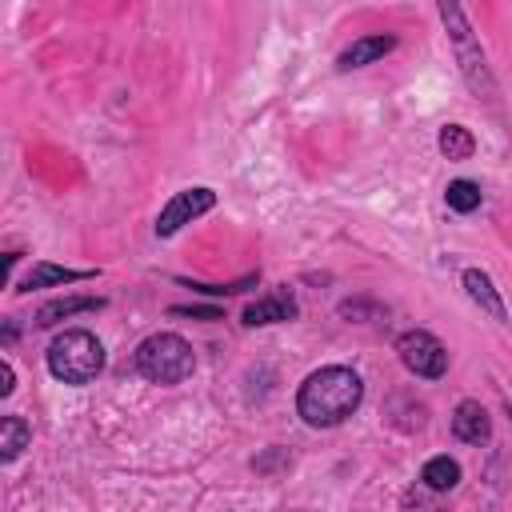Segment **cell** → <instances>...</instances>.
Listing matches in <instances>:
<instances>
[{"instance_id": "obj_1", "label": "cell", "mask_w": 512, "mask_h": 512, "mask_svg": "<svg viewBox=\"0 0 512 512\" xmlns=\"http://www.w3.org/2000/svg\"><path fill=\"white\" fill-rule=\"evenodd\" d=\"M360 400H364L360 376H356L352 368L332 364V368L312 372V376L300 384V392H296V412H300L304 424H312V428H336V424H344V420L360 408Z\"/></svg>"}, {"instance_id": "obj_2", "label": "cell", "mask_w": 512, "mask_h": 512, "mask_svg": "<svg viewBox=\"0 0 512 512\" xmlns=\"http://www.w3.org/2000/svg\"><path fill=\"white\" fill-rule=\"evenodd\" d=\"M100 368H104V344L84 328L60 332L48 348V372L64 384H88L100 376Z\"/></svg>"}, {"instance_id": "obj_3", "label": "cell", "mask_w": 512, "mask_h": 512, "mask_svg": "<svg viewBox=\"0 0 512 512\" xmlns=\"http://www.w3.org/2000/svg\"><path fill=\"white\" fill-rule=\"evenodd\" d=\"M132 364H136V372H140L144 380H152V384H180V380L192 376L196 356H192V348H188L184 336H176V332H156V336H148V340L136 348Z\"/></svg>"}, {"instance_id": "obj_4", "label": "cell", "mask_w": 512, "mask_h": 512, "mask_svg": "<svg viewBox=\"0 0 512 512\" xmlns=\"http://www.w3.org/2000/svg\"><path fill=\"white\" fill-rule=\"evenodd\" d=\"M396 352H400L404 368L416 372V376H424V380H436V376H444V368H448L444 344H440L432 332H424V328L404 332V336L396 340Z\"/></svg>"}, {"instance_id": "obj_5", "label": "cell", "mask_w": 512, "mask_h": 512, "mask_svg": "<svg viewBox=\"0 0 512 512\" xmlns=\"http://www.w3.org/2000/svg\"><path fill=\"white\" fill-rule=\"evenodd\" d=\"M212 204H216V192H212V188H184V192H176V196L164 204V212L156 216V236L180 232L184 224H192L196 216H204Z\"/></svg>"}, {"instance_id": "obj_6", "label": "cell", "mask_w": 512, "mask_h": 512, "mask_svg": "<svg viewBox=\"0 0 512 512\" xmlns=\"http://www.w3.org/2000/svg\"><path fill=\"white\" fill-rule=\"evenodd\" d=\"M452 432H456V440H464V444H480V440L492 436V420H488V412H484L476 400H464V404L456 408V416H452Z\"/></svg>"}, {"instance_id": "obj_7", "label": "cell", "mask_w": 512, "mask_h": 512, "mask_svg": "<svg viewBox=\"0 0 512 512\" xmlns=\"http://www.w3.org/2000/svg\"><path fill=\"white\" fill-rule=\"evenodd\" d=\"M288 316H296V300L288 292H272V296L244 308V324H252V328L256 324H276V320H288Z\"/></svg>"}, {"instance_id": "obj_8", "label": "cell", "mask_w": 512, "mask_h": 512, "mask_svg": "<svg viewBox=\"0 0 512 512\" xmlns=\"http://www.w3.org/2000/svg\"><path fill=\"white\" fill-rule=\"evenodd\" d=\"M464 288H468V296H472L492 320H504V300H500V292L492 288V276H488V272L468 268V272H464Z\"/></svg>"}, {"instance_id": "obj_9", "label": "cell", "mask_w": 512, "mask_h": 512, "mask_svg": "<svg viewBox=\"0 0 512 512\" xmlns=\"http://www.w3.org/2000/svg\"><path fill=\"white\" fill-rule=\"evenodd\" d=\"M396 48V40L392 36H364V40H356L352 48H344L340 52V68H364V64H372V60H380L384 52H392Z\"/></svg>"}, {"instance_id": "obj_10", "label": "cell", "mask_w": 512, "mask_h": 512, "mask_svg": "<svg viewBox=\"0 0 512 512\" xmlns=\"http://www.w3.org/2000/svg\"><path fill=\"white\" fill-rule=\"evenodd\" d=\"M92 272H80V268H56V264H36L24 280H20V292H32V288H48V284H72V280H84Z\"/></svg>"}, {"instance_id": "obj_11", "label": "cell", "mask_w": 512, "mask_h": 512, "mask_svg": "<svg viewBox=\"0 0 512 512\" xmlns=\"http://www.w3.org/2000/svg\"><path fill=\"white\" fill-rule=\"evenodd\" d=\"M420 484H428L432 492H448V488L460 484V464L452 456H432L420 472Z\"/></svg>"}, {"instance_id": "obj_12", "label": "cell", "mask_w": 512, "mask_h": 512, "mask_svg": "<svg viewBox=\"0 0 512 512\" xmlns=\"http://www.w3.org/2000/svg\"><path fill=\"white\" fill-rule=\"evenodd\" d=\"M28 440H32V428L20 416H4L0 420V460H16L20 448H28Z\"/></svg>"}, {"instance_id": "obj_13", "label": "cell", "mask_w": 512, "mask_h": 512, "mask_svg": "<svg viewBox=\"0 0 512 512\" xmlns=\"http://www.w3.org/2000/svg\"><path fill=\"white\" fill-rule=\"evenodd\" d=\"M472 148H476V140H472V132H468L464 124H444V128H440V152H444L448 160H468Z\"/></svg>"}, {"instance_id": "obj_14", "label": "cell", "mask_w": 512, "mask_h": 512, "mask_svg": "<svg viewBox=\"0 0 512 512\" xmlns=\"http://www.w3.org/2000/svg\"><path fill=\"white\" fill-rule=\"evenodd\" d=\"M104 300H96V296H76V300H52V304H44L40 308V316H36V324H56L60 316H72V312H92V308H100Z\"/></svg>"}, {"instance_id": "obj_15", "label": "cell", "mask_w": 512, "mask_h": 512, "mask_svg": "<svg viewBox=\"0 0 512 512\" xmlns=\"http://www.w3.org/2000/svg\"><path fill=\"white\" fill-rule=\"evenodd\" d=\"M444 200H448L452 212H472V208H480V184H472V180H452L448 192H444Z\"/></svg>"}, {"instance_id": "obj_16", "label": "cell", "mask_w": 512, "mask_h": 512, "mask_svg": "<svg viewBox=\"0 0 512 512\" xmlns=\"http://www.w3.org/2000/svg\"><path fill=\"white\" fill-rule=\"evenodd\" d=\"M404 512H444V508H440L436 492H432L428 484H420V488H412V492L404 496Z\"/></svg>"}, {"instance_id": "obj_17", "label": "cell", "mask_w": 512, "mask_h": 512, "mask_svg": "<svg viewBox=\"0 0 512 512\" xmlns=\"http://www.w3.org/2000/svg\"><path fill=\"white\" fill-rule=\"evenodd\" d=\"M8 392H12V364L4 360L0 364V396H8Z\"/></svg>"}]
</instances>
